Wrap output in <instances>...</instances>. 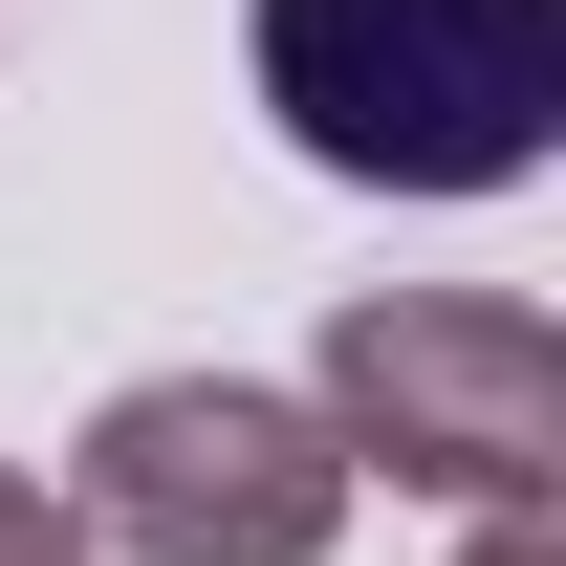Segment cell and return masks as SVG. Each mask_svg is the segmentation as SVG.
Wrapping results in <instances>:
<instances>
[{"label":"cell","instance_id":"obj_1","mask_svg":"<svg viewBox=\"0 0 566 566\" xmlns=\"http://www.w3.org/2000/svg\"><path fill=\"white\" fill-rule=\"evenodd\" d=\"M283 153L349 197H501L566 132V0H240Z\"/></svg>","mask_w":566,"mask_h":566},{"label":"cell","instance_id":"obj_2","mask_svg":"<svg viewBox=\"0 0 566 566\" xmlns=\"http://www.w3.org/2000/svg\"><path fill=\"white\" fill-rule=\"evenodd\" d=\"M305 415H327L349 480H415L458 523H545V480H566V349L501 283H370V305H327Z\"/></svg>","mask_w":566,"mask_h":566},{"label":"cell","instance_id":"obj_3","mask_svg":"<svg viewBox=\"0 0 566 566\" xmlns=\"http://www.w3.org/2000/svg\"><path fill=\"white\" fill-rule=\"evenodd\" d=\"M66 545H109V566H327L349 545V458L262 370H132L66 458Z\"/></svg>","mask_w":566,"mask_h":566},{"label":"cell","instance_id":"obj_4","mask_svg":"<svg viewBox=\"0 0 566 566\" xmlns=\"http://www.w3.org/2000/svg\"><path fill=\"white\" fill-rule=\"evenodd\" d=\"M0 566H87V545H66V501L22 480V458H0Z\"/></svg>","mask_w":566,"mask_h":566},{"label":"cell","instance_id":"obj_5","mask_svg":"<svg viewBox=\"0 0 566 566\" xmlns=\"http://www.w3.org/2000/svg\"><path fill=\"white\" fill-rule=\"evenodd\" d=\"M458 566H566V545H545V523H480V545H458Z\"/></svg>","mask_w":566,"mask_h":566}]
</instances>
